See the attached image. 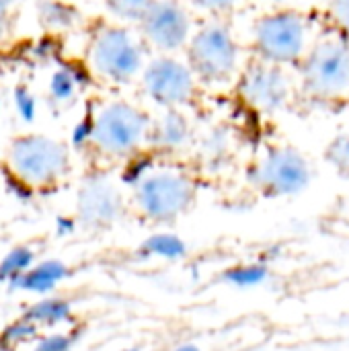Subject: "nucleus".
Instances as JSON below:
<instances>
[{"instance_id":"obj_1","label":"nucleus","mask_w":349,"mask_h":351,"mask_svg":"<svg viewBox=\"0 0 349 351\" xmlns=\"http://www.w3.org/2000/svg\"><path fill=\"white\" fill-rule=\"evenodd\" d=\"M134 162L138 167L128 187V206L138 220L152 226L175 224L193 210L200 181L191 165L152 152Z\"/></svg>"},{"instance_id":"obj_2","label":"nucleus","mask_w":349,"mask_h":351,"mask_svg":"<svg viewBox=\"0 0 349 351\" xmlns=\"http://www.w3.org/2000/svg\"><path fill=\"white\" fill-rule=\"evenodd\" d=\"M150 117L130 99L97 97L82 121V148L101 165H132L148 152Z\"/></svg>"},{"instance_id":"obj_3","label":"nucleus","mask_w":349,"mask_h":351,"mask_svg":"<svg viewBox=\"0 0 349 351\" xmlns=\"http://www.w3.org/2000/svg\"><path fill=\"white\" fill-rule=\"evenodd\" d=\"M150 49L136 27L117 21H99L86 35L82 66L84 74L109 88L138 82Z\"/></svg>"},{"instance_id":"obj_4","label":"nucleus","mask_w":349,"mask_h":351,"mask_svg":"<svg viewBox=\"0 0 349 351\" xmlns=\"http://www.w3.org/2000/svg\"><path fill=\"white\" fill-rule=\"evenodd\" d=\"M2 167L21 191L47 195L70 179L72 150L68 142L47 134H21L8 142Z\"/></svg>"},{"instance_id":"obj_5","label":"nucleus","mask_w":349,"mask_h":351,"mask_svg":"<svg viewBox=\"0 0 349 351\" xmlns=\"http://www.w3.org/2000/svg\"><path fill=\"white\" fill-rule=\"evenodd\" d=\"M183 56L202 88H222L237 84L247 64L226 19L197 21Z\"/></svg>"},{"instance_id":"obj_6","label":"nucleus","mask_w":349,"mask_h":351,"mask_svg":"<svg viewBox=\"0 0 349 351\" xmlns=\"http://www.w3.org/2000/svg\"><path fill=\"white\" fill-rule=\"evenodd\" d=\"M138 86L156 109H191L202 93V84L183 53H150Z\"/></svg>"},{"instance_id":"obj_7","label":"nucleus","mask_w":349,"mask_h":351,"mask_svg":"<svg viewBox=\"0 0 349 351\" xmlns=\"http://www.w3.org/2000/svg\"><path fill=\"white\" fill-rule=\"evenodd\" d=\"M302 64L304 90L323 101L349 97V37L327 33L313 43Z\"/></svg>"},{"instance_id":"obj_8","label":"nucleus","mask_w":349,"mask_h":351,"mask_svg":"<svg viewBox=\"0 0 349 351\" xmlns=\"http://www.w3.org/2000/svg\"><path fill=\"white\" fill-rule=\"evenodd\" d=\"M253 49L259 60L292 66L304 60L315 41H311V23L294 10L263 14L253 25Z\"/></svg>"},{"instance_id":"obj_9","label":"nucleus","mask_w":349,"mask_h":351,"mask_svg":"<svg viewBox=\"0 0 349 351\" xmlns=\"http://www.w3.org/2000/svg\"><path fill=\"white\" fill-rule=\"evenodd\" d=\"M195 25L183 0H156L136 29L150 53H183Z\"/></svg>"},{"instance_id":"obj_10","label":"nucleus","mask_w":349,"mask_h":351,"mask_svg":"<svg viewBox=\"0 0 349 351\" xmlns=\"http://www.w3.org/2000/svg\"><path fill=\"white\" fill-rule=\"evenodd\" d=\"M286 68L259 58L251 64L247 62L237 80V90L245 105L261 115L286 109L294 97V82Z\"/></svg>"},{"instance_id":"obj_11","label":"nucleus","mask_w":349,"mask_h":351,"mask_svg":"<svg viewBox=\"0 0 349 351\" xmlns=\"http://www.w3.org/2000/svg\"><path fill=\"white\" fill-rule=\"evenodd\" d=\"M130 212L128 191L111 177L109 169L91 171L76 191V216L84 226L109 228Z\"/></svg>"},{"instance_id":"obj_12","label":"nucleus","mask_w":349,"mask_h":351,"mask_svg":"<svg viewBox=\"0 0 349 351\" xmlns=\"http://www.w3.org/2000/svg\"><path fill=\"white\" fill-rule=\"evenodd\" d=\"M251 181L265 195H292L309 185L311 167L298 150L269 146L257 156L251 169Z\"/></svg>"},{"instance_id":"obj_13","label":"nucleus","mask_w":349,"mask_h":351,"mask_svg":"<svg viewBox=\"0 0 349 351\" xmlns=\"http://www.w3.org/2000/svg\"><path fill=\"white\" fill-rule=\"evenodd\" d=\"M197 130L189 109H158L150 117L148 152L183 158L193 148Z\"/></svg>"},{"instance_id":"obj_14","label":"nucleus","mask_w":349,"mask_h":351,"mask_svg":"<svg viewBox=\"0 0 349 351\" xmlns=\"http://www.w3.org/2000/svg\"><path fill=\"white\" fill-rule=\"evenodd\" d=\"M82 76L72 66H58L49 78H47V99L56 107H68L72 105L82 90Z\"/></svg>"},{"instance_id":"obj_15","label":"nucleus","mask_w":349,"mask_h":351,"mask_svg":"<svg viewBox=\"0 0 349 351\" xmlns=\"http://www.w3.org/2000/svg\"><path fill=\"white\" fill-rule=\"evenodd\" d=\"M156 0H105L111 21L136 27Z\"/></svg>"},{"instance_id":"obj_16","label":"nucleus","mask_w":349,"mask_h":351,"mask_svg":"<svg viewBox=\"0 0 349 351\" xmlns=\"http://www.w3.org/2000/svg\"><path fill=\"white\" fill-rule=\"evenodd\" d=\"M76 12L72 6L60 2V0H43L39 4V21L49 29V31H62L70 29L76 21Z\"/></svg>"},{"instance_id":"obj_17","label":"nucleus","mask_w":349,"mask_h":351,"mask_svg":"<svg viewBox=\"0 0 349 351\" xmlns=\"http://www.w3.org/2000/svg\"><path fill=\"white\" fill-rule=\"evenodd\" d=\"M191 12L202 14V19H226L234 14L245 0H183Z\"/></svg>"},{"instance_id":"obj_18","label":"nucleus","mask_w":349,"mask_h":351,"mask_svg":"<svg viewBox=\"0 0 349 351\" xmlns=\"http://www.w3.org/2000/svg\"><path fill=\"white\" fill-rule=\"evenodd\" d=\"M16 14H19L16 0H0V41H4L12 33Z\"/></svg>"},{"instance_id":"obj_19","label":"nucleus","mask_w":349,"mask_h":351,"mask_svg":"<svg viewBox=\"0 0 349 351\" xmlns=\"http://www.w3.org/2000/svg\"><path fill=\"white\" fill-rule=\"evenodd\" d=\"M329 160L337 169L349 173V136H341V138H337L331 144V148H329Z\"/></svg>"},{"instance_id":"obj_20","label":"nucleus","mask_w":349,"mask_h":351,"mask_svg":"<svg viewBox=\"0 0 349 351\" xmlns=\"http://www.w3.org/2000/svg\"><path fill=\"white\" fill-rule=\"evenodd\" d=\"M327 2H329L331 16L337 21L339 31L349 37V0H327Z\"/></svg>"}]
</instances>
